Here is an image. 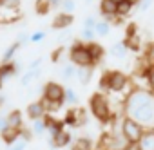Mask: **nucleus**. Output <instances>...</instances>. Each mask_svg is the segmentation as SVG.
I'll return each instance as SVG.
<instances>
[{"label": "nucleus", "instance_id": "nucleus-1", "mask_svg": "<svg viewBox=\"0 0 154 150\" xmlns=\"http://www.w3.org/2000/svg\"><path fill=\"white\" fill-rule=\"evenodd\" d=\"M42 101L45 103L47 114H51V110L62 109L65 105V87L58 82H47L42 91Z\"/></svg>", "mask_w": 154, "mask_h": 150}, {"label": "nucleus", "instance_id": "nucleus-2", "mask_svg": "<svg viewBox=\"0 0 154 150\" xmlns=\"http://www.w3.org/2000/svg\"><path fill=\"white\" fill-rule=\"evenodd\" d=\"M129 78L122 70H105L100 78V92H122L127 89Z\"/></svg>", "mask_w": 154, "mask_h": 150}, {"label": "nucleus", "instance_id": "nucleus-3", "mask_svg": "<svg viewBox=\"0 0 154 150\" xmlns=\"http://www.w3.org/2000/svg\"><path fill=\"white\" fill-rule=\"evenodd\" d=\"M89 109H91L93 116L102 123H107V121H111V118H114L111 103H109V100L103 92H94L89 98Z\"/></svg>", "mask_w": 154, "mask_h": 150}, {"label": "nucleus", "instance_id": "nucleus-4", "mask_svg": "<svg viewBox=\"0 0 154 150\" xmlns=\"http://www.w3.org/2000/svg\"><path fill=\"white\" fill-rule=\"evenodd\" d=\"M154 103V94L149 91V89H132L127 96H125V101H123V112L129 114L136 109H141L145 105H150Z\"/></svg>", "mask_w": 154, "mask_h": 150}, {"label": "nucleus", "instance_id": "nucleus-5", "mask_svg": "<svg viewBox=\"0 0 154 150\" xmlns=\"http://www.w3.org/2000/svg\"><path fill=\"white\" fill-rule=\"evenodd\" d=\"M120 132H122L123 139H125L129 145H136V143L140 141V137L143 136L145 128H143L138 121H134L132 118L123 116V118H122V123H120Z\"/></svg>", "mask_w": 154, "mask_h": 150}, {"label": "nucleus", "instance_id": "nucleus-6", "mask_svg": "<svg viewBox=\"0 0 154 150\" xmlns=\"http://www.w3.org/2000/svg\"><path fill=\"white\" fill-rule=\"evenodd\" d=\"M69 62L72 65H76V67H94V62L89 56L85 44L80 42V40L71 44V47H69Z\"/></svg>", "mask_w": 154, "mask_h": 150}, {"label": "nucleus", "instance_id": "nucleus-7", "mask_svg": "<svg viewBox=\"0 0 154 150\" xmlns=\"http://www.w3.org/2000/svg\"><path fill=\"white\" fill-rule=\"evenodd\" d=\"M63 125L65 127H72V128H82L89 118H87V110L85 109H69L63 116Z\"/></svg>", "mask_w": 154, "mask_h": 150}, {"label": "nucleus", "instance_id": "nucleus-8", "mask_svg": "<svg viewBox=\"0 0 154 150\" xmlns=\"http://www.w3.org/2000/svg\"><path fill=\"white\" fill-rule=\"evenodd\" d=\"M47 114V109H45V103L42 100H36V101H31L27 107H26V116L31 119V121H36V119H44Z\"/></svg>", "mask_w": 154, "mask_h": 150}, {"label": "nucleus", "instance_id": "nucleus-9", "mask_svg": "<svg viewBox=\"0 0 154 150\" xmlns=\"http://www.w3.org/2000/svg\"><path fill=\"white\" fill-rule=\"evenodd\" d=\"M44 121H45V128H47V137H53V139H54L60 132L65 130L63 121H62V119H56L53 114H45Z\"/></svg>", "mask_w": 154, "mask_h": 150}, {"label": "nucleus", "instance_id": "nucleus-10", "mask_svg": "<svg viewBox=\"0 0 154 150\" xmlns=\"http://www.w3.org/2000/svg\"><path fill=\"white\" fill-rule=\"evenodd\" d=\"M72 22H74V15H67V13L58 11V13L54 15V18H53L51 27H53L54 31H67V29L72 26Z\"/></svg>", "mask_w": 154, "mask_h": 150}, {"label": "nucleus", "instance_id": "nucleus-11", "mask_svg": "<svg viewBox=\"0 0 154 150\" xmlns=\"http://www.w3.org/2000/svg\"><path fill=\"white\" fill-rule=\"evenodd\" d=\"M116 2L114 0H100V15L103 16V20H107L109 24L112 22V20H118L116 18Z\"/></svg>", "mask_w": 154, "mask_h": 150}, {"label": "nucleus", "instance_id": "nucleus-12", "mask_svg": "<svg viewBox=\"0 0 154 150\" xmlns=\"http://www.w3.org/2000/svg\"><path fill=\"white\" fill-rule=\"evenodd\" d=\"M20 72V63L18 62H9V63H0V85L6 80L17 76Z\"/></svg>", "mask_w": 154, "mask_h": 150}, {"label": "nucleus", "instance_id": "nucleus-13", "mask_svg": "<svg viewBox=\"0 0 154 150\" xmlns=\"http://www.w3.org/2000/svg\"><path fill=\"white\" fill-rule=\"evenodd\" d=\"M85 47H87V52H89V56L93 58L94 65H96V63H100V62L103 60V56L107 54L105 47H103L102 44H98V42H91V44H85Z\"/></svg>", "mask_w": 154, "mask_h": 150}, {"label": "nucleus", "instance_id": "nucleus-14", "mask_svg": "<svg viewBox=\"0 0 154 150\" xmlns=\"http://www.w3.org/2000/svg\"><path fill=\"white\" fill-rule=\"evenodd\" d=\"M136 146L140 150H154V128H147L136 143Z\"/></svg>", "mask_w": 154, "mask_h": 150}, {"label": "nucleus", "instance_id": "nucleus-15", "mask_svg": "<svg viewBox=\"0 0 154 150\" xmlns=\"http://www.w3.org/2000/svg\"><path fill=\"white\" fill-rule=\"evenodd\" d=\"M94 76V67H78L76 69V80L80 82V85H89Z\"/></svg>", "mask_w": 154, "mask_h": 150}, {"label": "nucleus", "instance_id": "nucleus-16", "mask_svg": "<svg viewBox=\"0 0 154 150\" xmlns=\"http://www.w3.org/2000/svg\"><path fill=\"white\" fill-rule=\"evenodd\" d=\"M40 74H42V69H40V67H38V69H27V70L22 74V78H20V85H22L24 89H27L29 85L35 83V80L40 78Z\"/></svg>", "mask_w": 154, "mask_h": 150}, {"label": "nucleus", "instance_id": "nucleus-17", "mask_svg": "<svg viewBox=\"0 0 154 150\" xmlns=\"http://www.w3.org/2000/svg\"><path fill=\"white\" fill-rule=\"evenodd\" d=\"M6 119H8V125H9L11 128L20 130V128L24 127V114H22V110H18V109H13V110L6 116Z\"/></svg>", "mask_w": 154, "mask_h": 150}, {"label": "nucleus", "instance_id": "nucleus-18", "mask_svg": "<svg viewBox=\"0 0 154 150\" xmlns=\"http://www.w3.org/2000/svg\"><path fill=\"white\" fill-rule=\"evenodd\" d=\"M72 150H94V141L87 136H82V137H76L72 139V145H71Z\"/></svg>", "mask_w": 154, "mask_h": 150}, {"label": "nucleus", "instance_id": "nucleus-19", "mask_svg": "<svg viewBox=\"0 0 154 150\" xmlns=\"http://www.w3.org/2000/svg\"><path fill=\"white\" fill-rule=\"evenodd\" d=\"M109 54H111L112 58H116V60H123V58L129 54V49H127V45H125L123 40H122V42H116V44L111 45Z\"/></svg>", "mask_w": 154, "mask_h": 150}, {"label": "nucleus", "instance_id": "nucleus-20", "mask_svg": "<svg viewBox=\"0 0 154 150\" xmlns=\"http://www.w3.org/2000/svg\"><path fill=\"white\" fill-rule=\"evenodd\" d=\"M76 65H72L71 62H67V63H63L62 65V69H60V78L63 80V82H71L72 78H76Z\"/></svg>", "mask_w": 154, "mask_h": 150}, {"label": "nucleus", "instance_id": "nucleus-21", "mask_svg": "<svg viewBox=\"0 0 154 150\" xmlns=\"http://www.w3.org/2000/svg\"><path fill=\"white\" fill-rule=\"evenodd\" d=\"M54 145H56V150H58V148L71 146V145H72V134H71L69 130H63V132H60V134L54 137Z\"/></svg>", "mask_w": 154, "mask_h": 150}, {"label": "nucleus", "instance_id": "nucleus-22", "mask_svg": "<svg viewBox=\"0 0 154 150\" xmlns=\"http://www.w3.org/2000/svg\"><path fill=\"white\" fill-rule=\"evenodd\" d=\"M0 137H2V141L8 145V146H11L18 137H20V130H17V128H11V127H8L4 132H0Z\"/></svg>", "mask_w": 154, "mask_h": 150}, {"label": "nucleus", "instance_id": "nucleus-23", "mask_svg": "<svg viewBox=\"0 0 154 150\" xmlns=\"http://www.w3.org/2000/svg\"><path fill=\"white\" fill-rule=\"evenodd\" d=\"M22 45L15 40L6 51H4V54H2V60H0V63H9V62H15V54L18 52V49H20Z\"/></svg>", "mask_w": 154, "mask_h": 150}, {"label": "nucleus", "instance_id": "nucleus-24", "mask_svg": "<svg viewBox=\"0 0 154 150\" xmlns=\"http://www.w3.org/2000/svg\"><path fill=\"white\" fill-rule=\"evenodd\" d=\"M132 9H134V6H132L131 2H127V0H122V2H118V6H116V18L122 20V18L129 16V15L132 13Z\"/></svg>", "mask_w": 154, "mask_h": 150}, {"label": "nucleus", "instance_id": "nucleus-25", "mask_svg": "<svg viewBox=\"0 0 154 150\" xmlns=\"http://www.w3.org/2000/svg\"><path fill=\"white\" fill-rule=\"evenodd\" d=\"M51 4H49V0H36L35 2V13L38 16H47L51 13Z\"/></svg>", "mask_w": 154, "mask_h": 150}, {"label": "nucleus", "instance_id": "nucleus-26", "mask_svg": "<svg viewBox=\"0 0 154 150\" xmlns=\"http://www.w3.org/2000/svg\"><path fill=\"white\" fill-rule=\"evenodd\" d=\"M94 33H96V36H100V38H105V36H109L111 34V24L107 22V20H98V24L94 26Z\"/></svg>", "mask_w": 154, "mask_h": 150}, {"label": "nucleus", "instance_id": "nucleus-27", "mask_svg": "<svg viewBox=\"0 0 154 150\" xmlns=\"http://www.w3.org/2000/svg\"><path fill=\"white\" fill-rule=\"evenodd\" d=\"M123 44L127 45V49H129V51H134V52H138V51L141 49V40H140V34L131 36V38H125V40H123Z\"/></svg>", "mask_w": 154, "mask_h": 150}, {"label": "nucleus", "instance_id": "nucleus-28", "mask_svg": "<svg viewBox=\"0 0 154 150\" xmlns=\"http://www.w3.org/2000/svg\"><path fill=\"white\" fill-rule=\"evenodd\" d=\"M96 33H94V29H85V27H82V31H80V42H84V44H91V42H96Z\"/></svg>", "mask_w": 154, "mask_h": 150}, {"label": "nucleus", "instance_id": "nucleus-29", "mask_svg": "<svg viewBox=\"0 0 154 150\" xmlns=\"http://www.w3.org/2000/svg\"><path fill=\"white\" fill-rule=\"evenodd\" d=\"M31 132H33V136H36V137H40V136L47 134V128H45V121H44V119H36V121H33Z\"/></svg>", "mask_w": 154, "mask_h": 150}, {"label": "nucleus", "instance_id": "nucleus-30", "mask_svg": "<svg viewBox=\"0 0 154 150\" xmlns=\"http://www.w3.org/2000/svg\"><path fill=\"white\" fill-rule=\"evenodd\" d=\"M22 0H0V8L8 11H18Z\"/></svg>", "mask_w": 154, "mask_h": 150}, {"label": "nucleus", "instance_id": "nucleus-31", "mask_svg": "<svg viewBox=\"0 0 154 150\" xmlns=\"http://www.w3.org/2000/svg\"><path fill=\"white\" fill-rule=\"evenodd\" d=\"M65 103L71 105V107L78 103V92H76L72 87H65Z\"/></svg>", "mask_w": 154, "mask_h": 150}, {"label": "nucleus", "instance_id": "nucleus-32", "mask_svg": "<svg viewBox=\"0 0 154 150\" xmlns=\"http://www.w3.org/2000/svg\"><path fill=\"white\" fill-rule=\"evenodd\" d=\"M60 11L62 13H67V15H72L76 11V0H62Z\"/></svg>", "mask_w": 154, "mask_h": 150}, {"label": "nucleus", "instance_id": "nucleus-33", "mask_svg": "<svg viewBox=\"0 0 154 150\" xmlns=\"http://www.w3.org/2000/svg\"><path fill=\"white\" fill-rule=\"evenodd\" d=\"M44 38H45V31H42V29L33 31V33L29 34V42H31V44H40Z\"/></svg>", "mask_w": 154, "mask_h": 150}, {"label": "nucleus", "instance_id": "nucleus-34", "mask_svg": "<svg viewBox=\"0 0 154 150\" xmlns=\"http://www.w3.org/2000/svg\"><path fill=\"white\" fill-rule=\"evenodd\" d=\"M147 83H149V91L154 94V65L147 69Z\"/></svg>", "mask_w": 154, "mask_h": 150}, {"label": "nucleus", "instance_id": "nucleus-35", "mask_svg": "<svg viewBox=\"0 0 154 150\" xmlns=\"http://www.w3.org/2000/svg\"><path fill=\"white\" fill-rule=\"evenodd\" d=\"M96 24H98V18H96L94 15H89V16L84 18V27H85V29H94Z\"/></svg>", "mask_w": 154, "mask_h": 150}, {"label": "nucleus", "instance_id": "nucleus-36", "mask_svg": "<svg viewBox=\"0 0 154 150\" xmlns=\"http://www.w3.org/2000/svg\"><path fill=\"white\" fill-rule=\"evenodd\" d=\"M145 60H147L149 67H150V65H154V42H150V45L147 47V52H145Z\"/></svg>", "mask_w": 154, "mask_h": 150}, {"label": "nucleus", "instance_id": "nucleus-37", "mask_svg": "<svg viewBox=\"0 0 154 150\" xmlns=\"http://www.w3.org/2000/svg\"><path fill=\"white\" fill-rule=\"evenodd\" d=\"M27 145H29L27 141H24V139H20V137H18V139L9 146V150H26V148H27Z\"/></svg>", "mask_w": 154, "mask_h": 150}, {"label": "nucleus", "instance_id": "nucleus-38", "mask_svg": "<svg viewBox=\"0 0 154 150\" xmlns=\"http://www.w3.org/2000/svg\"><path fill=\"white\" fill-rule=\"evenodd\" d=\"M35 136H33V132H31V128H26V127H22L20 128V139H24V141H31Z\"/></svg>", "mask_w": 154, "mask_h": 150}, {"label": "nucleus", "instance_id": "nucleus-39", "mask_svg": "<svg viewBox=\"0 0 154 150\" xmlns=\"http://www.w3.org/2000/svg\"><path fill=\"white\" fill-rule=\"evenodd\" d=\"M138 34V26L136 24H129L127 29H125V38H131V36H136Z\"/></svg>", "mask_w": 154, "mask_h": 150}, {"label": "nucleus", "instance_id": "nucleus-40", "mask_svg": "<svg viewBox=\"0 0 154 150\" xmlns=\"http://www.w3.org/2000/svg\"><path fill=\"white\" fill-rule=\"evenodd\" d=\"M152 4H154V0H141L136 8H138L140 11H149V9L152 8Z\"/></svg>", "mask_w": 154, "mask_h": 150}, {"label": "nucleus", "instance_id": "nucleus-41", "mask_svg": "<svg viewBox=\"0 0 154 150\" xmlns=\"http://www.w3.org/2000/svg\"><path fill=\"white\" fill-rule=\"evenodd\" d=\"M62 52H63V47L60 45L58 49H54V51H53V54H51V62H53V63H56V62L60 60V56H62Z\"/></svg>", "mask_w": 154, "mask_h": 150}, {"label": "nucleus", "instance_id": "nucleus-42", "mask_svg": "<svg viewBox=\"0 0 154 150\" xmlns=\"http://www.w3.org/2000/svg\"><path fill=\"white\" fill-rule=\"evenodd\" d=\"M17 42H18L20 45L27 44V42H29V33H20V34L17 36Z\"/></svg>", "mask_w": 154, "mask_h": 150}, {"label": "nucleus", "instance_id": "nucleus-43", "mask_svg": "<svg viewBox=\"0 0 154 150\" xmlns=\"http://www.w3.org/2000/svg\"><path fill=\"white\" fill-rule=\"evenodd\" d=\"M8 127H9V125H8V119H6V116H0V132H4Z\"/></svg>", "mask_w": 154, "mask_h": 150}, {"label": "nucleus", "instance_id": "nucleus-44", "mask_svg": "<svg viewBox=\"0 0 154 150\" xmlns=\"http://www.w3.org/2000/svg\"><path fill=\"white\" fill-rule=\"evenodd\" d=\"M40 65H42V58H36V60H33L29 63V69H38Z\"/></svg>", "mask_w": 154, "mask_h": 150}, {"label": "nucleus", "instance_id": "nucleus-45", "mask_svg": "<svg viewBox=\"0 0 154 150\" xmlns=\"http://www.w3.org/2000/svg\"><path fill=\"white\" fill-rule=\"evenodd\" d=\"M49 4H51V8H60L62 0H49Z\"/></svg>", "mask_w": 154, "mask_h": 150}, {"label": "nucleus", "instance_id": "nucleus-46", "mask_svg": "<svg viewBox=\"0 0 154 150\" xmlns=\"http://www.w3.org/2000/svg\"><path fill=\"white\" fill-rule=\"evenodd\" d=\"M4 103H6V96H4V94H0V109L4 107Z\"/></svg>", "mask_w": 154, "mask_h": 150}, {"label": "nucleus", "instance_id": "nucleus-47", "mask_svg": "<svg viewBox=\"0 0 154 150\" xmlns=\"http://www.w3.org/2000/svg\"><path fill=\"white\" fill-rule=\"evenodd\" d=\"M125 150H140V148H138L136 145H127V146H125Z\"/></svg>", "mask_w": 154, "mask_h": 150}, {"label": "nucleus", "instance_id": "nucleus-48", "mask_svg": "<svg viewBox=\"0 0 154 150\" xmlns=\"http://www.w3.org/2000/svg\"><path fill=\"white\" fill-rule=\"evenodd\" d=\"M127 2H131V4H132V6H134V8H136V6H138V4H140V2H141V0H127Z\"/></svg>", "mask_w": 154, "mask_h": 150}, {"label": "nucleus", "instance_id": "nucleus-49", "mask_svg": "<svg viewBox=\"0 0 154 150\" xmlns=\"http://www.w3.org/2000/svg\"><path fill=\"white\" fill-rule=\"evenodd\" d=\"M85 2H87V4H93V2H96V0H85Z\"/></svg>", "mask_w": 154, "mask_h": 150}, {"label": "nucleus", "instance_id": "nucleus-50", "mask_svg": "<svg viewBox=\"0 0 154 150\" xmlns=\"http://www.w3.org/2000/svg\"><path fill=\"white\" fill-rule=\"evenodd\" d=\"M114 2H116V4H118V2H122V0H114Z\"/></svg>", "mask_w": 154, "mask_h": 150}, {"label": "nucleus", "instance_id": "nucleus-51", "mask_svg": "<svg viewBox=\"0 0 154 150\" xmlns=\"http://www.w3.org/2000/svg\"><path fill=\"white\" fill-rule=\"evenodd\" d=\"M0 87H2V85H0Z\"/></svg>", "mask_w": 154, "mask_h": 150}]
</instances>
